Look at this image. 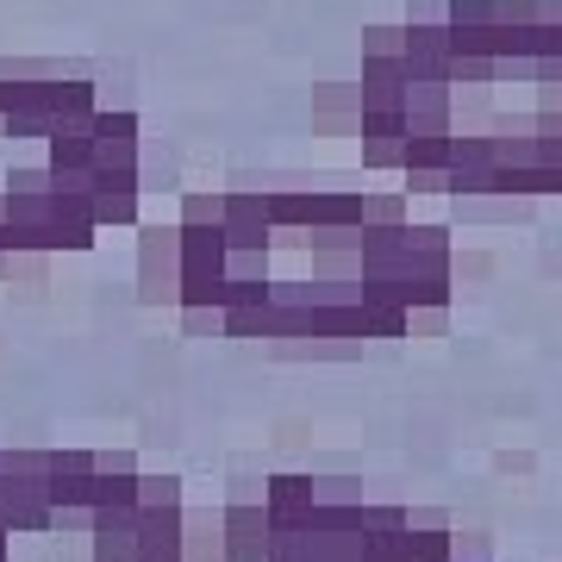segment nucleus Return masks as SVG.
<instances>
[{"mask_svg": "<svg viewBox=\"0 0 562 562\" xmlns=\"http://www.w3.org/2000/svg\"><path fill=\"white\" fill-rule=\"evenodd\" d=\"M306 225H362V188H306Z\"/></svg>", "mask_w": 562, "mask_h": 562, "instance_id": "nucleus-13", "label": "nucleus"}, {"mask_svg": "<svg viewBox=\"0 0 562 562\" xmlns=\"http://www.w3.org/2000/svg\"><path fill=\"white\" fill-rule=\"evenodd\" d=\"M406 225H362V250H357V276H394L406 262Z\"/></svg>", "mask_w": 562, "mask_h": 562, "instance_id": "nucleus-9", "label": "nucleus"}, {"mask_svg": "<svg viewBox=\"0 0 562 562\" xmlns=\"http://www.w3.org/2000/svg\"><path fill=\"white\" fill-rule=\"evenodd\" d=\"M94 531H138V506H94L88 538H94Z\"/></svg>", "mask_w": 562, "mask_h": 562, "instance_id": "nucleus-30", "label": "nucleus"}, {"mask_svg": "<svg viewBox=\"0 0 562 562\" xmlns=\"http://www.w3.org/2000/svg\"><path fill=\"white\" fill-rule=\"evenodd\" d=\"M7 482L50 494V450H7Z\"/></svg>", "mask_w": 562, "mask_h": 562, "instance_id": "nucleus-17", "label": "nucleus"}, {"mask_svg": "<svg viewBox=\"0 0 562 562\" xmlns=\"http://www.w3.org/2000/svg\"><path fill=\"white\" fill-rule=\"evenodd\" d=\"M138 475L144 469H94L88 506H138Z\"/></svg>", "mask_w": 562, "mask_h": 562, "instance_id": "nucleus-16", "label": "nucleus"}, {"mask_svg": "<svg viewBox=\"0 0 562 562\" xmlns=\"http://www.w3.org/2000/svg\"><path fill=\"white\" fill-rule=\"evenodd\" d=\"M369 501L357 475H313V506H357Z\"/></svg>", "mask_w": 562, "mask_h": 562, "instance_id": "nucleus-19", "label": "nucleus"}, {"mask_svg": "<svg viewBox=\"0 0 562 562\" xmlns=\"http://www.w3.org/2000/svg\"><path fill=\"white\" fill-rule=\"evenodd\" d=\"M138 506H188L181 501V475H138Z\"/></svg>", "mask_w": 562, "mask_h": 562, "instance_id": "nucleus-25", "label": "nucleus"}, {"mask_svg": "<svg viewBox=\"0 0 562 562\" xmlns=\"http://www.w3.org/2000/svg\"><path fill=\"white\" fill-rule=\"evenodd\" d=\"M276 519L269 506H225V562H269Z\"/></svg>", "mask_w": 562, "mask_h": 562, "instance_id": "nucleus-5", "label": "nucleus"}, {"mask_svg": "<svg viewBox=\"0 0 562 562\" xmlns=\"http://www.w3.org/2000/svg\"><path fill=\"white\" fill-rule=\"evenodd\" d=\"M50 176H94V120H57L44 138Z\"/></svg>", "mask_w": 562, "mask_h": 562, "instance_id": "nucleus-6", "label": "nucleus"}, {"mask_svg": "<svg viewBox=\"0 0 562 562\" xmlns=\"http://www.w3.org/2000/svg\"><path fill=\"white\" fill-rule=\"evenodd\" d=\"M450 557H469V562H494V543H487V531H450Z\"/></svg>", "mask_w": 562, "mask_h": 562, "instance_id": "nucleus-31", "label": "nucleus"}, {"mask_svg": "<svg viewBox=\"0 0 562 562\" xmlns=\"http://www.w3.org/2000/svg\"><path fill=\"white\" fill-rule=\"evenodd\" d=\"M225 244L232 250H276V225L257 188H225Z\"/></svg>", "mask_w": 562, "mask_h": 562, "instance_id": "nucleus-3", "label": "nucleus"}, {"mask_svg": "<svg viewBox=\"0 0 562 562\" xmlns=\"http://www.w3.org/2000/svg\"><path fill=\"white\" fill-rule=\"evenodd\" d=\"M50 213H57V250H94V232H101V220H94V181L88 188L50 181Z\"/></svg>", "mask_w": 562, "mask_h": 562, "instance_id": "nucleus-4", "label": "nucleus"}, {"mask_svg": "<svg viewBox=\"0 0 562 562\" xmlns=\"http://www.w3.org/2000/svg\"><path fill=\"white\" fill-rule=\"evenodd\" d=\"M413 169H450V138H406L401 176H413Z\"/></svg>", "mask_w": 562, "mask_h": 562, "instance_id": "nucleus-22", "label": "nucleus"}, {"mask_svg": "<svg viewBox=\"0 0 562 562\" xmlns=\"http://www.w3.org/2000/svg\"><path fill=\"white\" fill-rule=\"evenodd\" d=\"M443 325H450V306H413L406 313V338H443Z\"/></svg>", "mask_w": 562, "mask_h": 562, "instance_id": "nucleus-29", "label": "nucleus"}, {"mask_svg": "<svg viewBox=\"0 0 562 562\" xmlns=\"http://www.w3.org/2000/svg\"><path fill=\"white\" fill-rule=\"evenodd\" d=\"M181 562H225V506L181 513Z\"/></svg>", "mask_w": 562, "mask_h": 562, "instance_id": "nucleus-11", "label": "nucleus"}, {"mask_svg": "<svg viewBox=\"0 0 562 562\" xmlns=\"http://www.w3.org/2000/svg\"><path fill=\"white\" fill-rule=\"evenodd\" d=\"M225 506H269V475H262V469H232Z\"/></svg>", "mask_w": 562, "mask_h": 562, "instance_id": "nucleus-21", "label": "nucleus"}, {"mask_svg": "<svg viewBox=\"0 0 562 562\" xmlns=\"http://www.w3.org/2000/svg\"><path fill=\"white\" fill-rule=\"evenodd\" d=\"M0 475H7V450H0Z\"/></svg>", "mask_w": 562, "mask_h": 562, "instance_id": "nucleus-34", "label": "nucleus"}, {"mask_svg": "<svg viewBox=\"0 0 562 562\" xmlns=\"http://www.w3.org/2000/svg\"><path fill=\"white\" fill-rule=\"evenodd\" d=\"M306 506H313V475H294V469L269 475V519H276V531H301Z\"/></svg>", "mask_w": 562, "mask_h": 562, "instance_id": "nucleus-12", "label": "nucleus"}, {"mask_svg": "<svg viewBox=\"0 0 562 562\" xmlns=\"http://www.w3.org/2000/svg\"><path fill=\"white\" fill-rule=\"evenodd\" d=\"M181 513L188 506H138V562H181Z\"/></svg>", "mask_w": 562, "mask_h": 562, "instance_id": "nucleus-8", "label": "nucleus"}, {"mask_svg": "<svg viewBox=\"0 0 562 562\" xmlns=\"http://www.w3.org/2000/svg\"><path fill=\"white\" fill-rule=\"evenodd\" d=\"M406 525H413V531H443L450 519H443L438 506H413V513H406Z\"/></svg>", "mask_w": 562, "mask_h": 562, "instance_id": "nucleus-32", "label": "nucleus"}, {"mask_svg": "<svg viewBox=\"0 0 562 562\" xmlns=\"http://www.w3.org/2000/svg\"><path fill=\"white\" fill-rule=\"evenodd\" d=\"M138 301L181 306V225H144L138 232Z\"/></svg>", "mask_w": 562, "mask_h": 562, "instance_id": "nucleus-1", "label": "nucleus"}, {"mask_svg": "<svg viewBox=\"0 0 562 562\" xmlns=\"http://www.w3.org/2000/svg\"><path fill=\"white\" fill-rule=\"evenodd\" d=\"M250 188V181H244ZM262 194V206H269V225H276V244L281 238H294V232H306V188H257Z\"/></svg>", "mask_w": 562, "mask_h": 562, "instance_id": "nucleus-14", "label": "nucleus"}, {"mask_svg": "<svg viewBox=\"0 0 562 562\" xmlns=\"http://www.w3.org/2000/svg\"><path fill=\"white\" fill-rule=\"evenodd\" d=\"M94 450H50V506H88Z\"/></svg>", "mask_w": 562, "mask_h": 562, "instance_id": "nucleus-10", "label": "nucleus"}, {"mask_svg": "<svg viewBox=\"0 0 562 562\" xmlns=\"http://www.w3.org/2000/svg\"><path fill=\"white\" fill-rule=\"evenodd\" d=\"M94 169H144V125L132 106L94 113Z\"/></svg>", "mask_w": 562, "mask_h": 562, "instance_id": "nucleus-2", "label": "nucleus"}, {"mask_svg": "<svg viewBox=\"0 0 562 562\" xmlns=\"http://www.w3.org/2000/svg\"><path fill=\"white\" fill-rule=\"evenodd\" d=\"M406 220V194H369L362 188V225H401Z\"/></svg>", "mask_w": 562, "mask_h": 562, "instance_id": "nucleus-24", "label": "nucleus"}, {"mask_svg": "<svg viewBox=\"0 0 562 562\" xmlns=\"http://www.w3.org/2000/svg\"><path fill=\"white\" fill-rule=\"evenodd\" d=\"M7 276H13V257H7V250H0V281H7Z\"/></svg>", "mask_w": 562, "mask_h": 562, "instance_id": "nucleus-33", "label": "nucleus"}, {"mask_svg": "<svg viewBox=\"0 0 562 562\" xmlns=\"http://www.w3.org/2000/svg\"><path fill=\"white\" fill-rule=\"evenodd\" d=\"M369 338H382V344L406 338V306L401 301H375L369 306Z\"/></svg>", "mask_w": 562, "mask_h": 562, "instance_id": "nucleus-23", "label": "nucleus"}, {"mask_svg": "<svg viewBox=\"0 0 562 562\" xmlns=\"http://www.w3.org/2000/svg\"><path fill=\"white\" fill-rule=\"evenodd\" d=\"M401 562H450V525L443 531H401Z\"/></svg>", "mask_w": 562, "mask_h": 562, "instance_id": "nucleus-18", "label": "nucleus"}, {"mask_svg": "<svg viewBox=\"0 0 562 562\" xmlns=\"http://www.w3.org/2000/svg\"><path fill=\"white\" fill-rule=\"evenodd\" d=\"M94 562H138V531H94Z\"/></svg>", "mask_w": 562, "mask_h": 562, "instance_id": "nucleus-26", "label": "nucleus"}, {"mask_svg": "<svg viewBox=\"0 0 562 562\" xmlns=\"http://www.w3.org/2000/svg\"><path fill=\"white\" fill-rule=\"evenodd\" d=\"M138 169H94V220L101 225H138Z\"/></svg>", "mask_w": 562, "mask_h": 562, "instance_id": "nucleus-7", "label": "nucleus"}, {"mask_svg": "<svg viewBox=\"0 0 562 562\" xmlns=\"http://www.w3.org/2000/svg\"><path fill=\"white\" fill-rule=\"evenodd\" d=\"M188 338H225V306H181Z\"/></svg>", "mask_w": 562, "mask_h": 562, "instance_id": "nucleus-28", "label": "nucleus"}, {"mask_svg": "<svg viewBox=\"0 0 562 562\" xmlns=\"http://www.w3.org/2000/svg\"><path fill=\"white\" fill-rule=\"evenodd\" d=\"M225 338H238V344H269V338H276V301L225 306Z\"/></svg>", "mask_w": 562, "mask_h": 562, "instance_id": "nucleus-15", "label": "nucleus"}, {"mask_svg": "<svg viewBox=\"0 0 562 562\" xmlns=\"http://www.w3.org/2000/svg\"><path fill=\"white\" fill-rule=\"evenodd\" d=\"M406 50V25H369L362 32V57H401Z\"/></svg>", "mask_w": 562, "mask_h": 562, "instance_id": "nucleus-27", "label": "nucleus"}, {"mask_svg": "<svg viewBox=\"0 0 562 562\" xmlns=\"http://www.w3.org/2000/svg\"><path fill=\"white\" fill-rule=\"evenodd\" d=\"M232 281H276V250H232L225 257Z\"/></svg>", "mask_w": 562, "mask_h": 562, "instance_id": "nucleus-20", "label": "nucleus"}]
</instances>
